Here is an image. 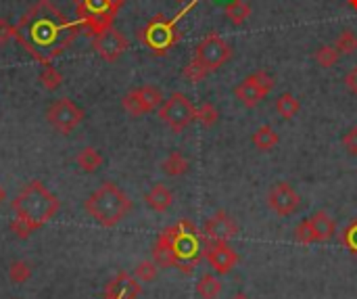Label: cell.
Here are the masks:
<instances>
[{"label":"cell","instance_id":"6da1fadb","mask_svg":"<svg viewBox=\"0 0 357 299\" xmlns=\"http://www.w3.org/2000/svg\"><path fill=\"white\" fill-rule=\"evenodd\" d=\"M79 21H69L52 0L33 2L15 25V40L40 65H50L79 34Z\"/></svg>","mask_w":357,"mask_h":299},{"label":"cell","instance_id":"7a4b0ae2","mask_svg":"<svg viewBox=\"0 0 357 299\" xmlns=\"http://www.w3.org/2000/svg\"><path fill=\"white\" fill-rule=\"evenodd\" d=\"M59 199L54 193H50L40 180H29L17 197L10 201V207L15 212V218H21L29 222L36 231L42 228L48 220H52L59 212Z\"/></svg>","mask_w":357,"mask_h":299},{"label":"cell","instance_id":"3957f363","mask_svg":"<svg viewBox=\"0 0 357 299\" xmlns=\"http://www.w3.org/2000/svg\"><path fill=\"white\" fill-rule=\"evenodd\" d=\"M86 212L96 224L113 228L132 212V201L115 182H102L86 199Z\"/></svg>","mask_w":357,"mask_h":299},{"label":"cell","instance_id":"277c9868","mask_svg":"<svg viewBox=\"0 0 357 299\" xmlns=\"http://www.w3.org/2000/svg\"><path fill=\"white\" fill-rule=\"evenodd\" d=\"M197 6V0H192L188 6H184L176 17H165V15H155L140 31H138V40L157 57H165L182 38L180 29H178V23L182 21V17L186 13H190V8Z\"/></svg>","mask_w":357,"mask_h":299},{"label":"cell","instance_id":"5b68a950","mask_svg":"<svg viewBox=\"0 0 357 299\" xmlns=\"http://www.w3.org/2000/svg\"><path fill=\"white\" fill-rule=\"evenodd\" d=\"M126 0H75V15L88 36H96L98 31L113 27V21L123 6Z\"/></svg>","mask_w":357,"mask_h":299},{"label":"cell","instance_id":"8992f818","mask_svg":"<svg viewBox=\"0 0 357 299\" xmlns=\"http://www.w3.org/2000/svg\"><path fill=\"white\" fill-rule=\"evenodd\" d=\"M159 117L161 122L176 134L184 132L197 117V107L192 105V101L182 94V92H174L167 101H163V105L159 107Z\"/></svg>","mask_w":357,"mask_h":299},{"label":"cell","instance_id":"52a82bcc","mask_svg":"<svg viewBox=\"0 0 357 299\" xmlns=\"http://www.w3.org/2000/svg\"><path fill=\"white\" fill-rule=\"evenodd\" d=\"M232 46L218 34V31H209L195 48V61L199 65H203L209 73L218 71L220 67H224L230 59H232Z\"/></svg>","mask_w":357,"mask_h":299},{"label":"cell","instance_id":"ba28073f","mask_svg":"<svg viewBox=\"0 0 357 299\" xmlns=\"http://www.w3.org/2000/svg\"><path fill=\"white\" fill-rule=\"evenodd\" d=\"M274 86H276L274 78L268 71H264V69L261 71H253L241 84L234 86V96H236V101H241L243 107L253 109L272 92Z\"/></svg>","mask_w":357,"mask_h":299},{"label":"cell","instance_id":"9c48e42d","mask_svg":"<svg viewBox=\"0 0 357 299\" xmlns=\"http://www.w3.org/2000/svg\"><path fill=\"white\" fill-rule=\"evenodd\" d=\"M337 235V224L326 212H316L295 228V239L303 245L326 243Z\"/></svg>","mask_w":357,"mask_h":299},{"label":"cell","instance_id":"30bf717a","mask_svg":"<svg viewBox=\"0 0 357 299\" xmlns=\"http://www.w3.org/2000/svg\"><path fill=\"white\" fill-rule=\"evenodd\" d=\"M86 113L82 107H77L71 99H59L46 109V122L59 132V134H69L73 132L82 122Z\"/></svg>","mask_w":357,"mask_h":299},{"label":"cell","instance_id":"8fae6325","mask_svg":"<svg viewBox=\"0 0 357 299\" xmlns=\"http://www.w3.org/2000/svg\"><path fill=\"white\" fill-rule=\"evenodd\" d=\"M121 105L132 117H140V115H146V113H151L163 105V92L157 86L144 84L140 88L130 90L121 99Z\"/></svg>","mask_w":357,"mask_h":299},{"label":"cell","instance_id":"7c38bea8","mask_svg":"<svg viewBox=\"0 0 357 299\" xmlns=\"http://www.w3.org/2000/svg\"><path fill=\"white\" fill-rule=\"evenodd\" d=\"M92 48H94V52L102 61L115 63V61H119L126 54V50H128V38L119 29L107 27V29L98 31L96 36H92Z\"/></svg>","mask_w":357,"mask_h":299},{"label":"cell","instance_id":"4fadbf2b","mask_svg":"<svg viewBox=\"0 0 357 299\" xmlns=\"http://www.w3.org/2000/svg\"><path fill=\"white\" fill-rule=\"evenodd\" d=\"M268 205L280 218H289L301 210V197L289 182H276L268 193Z\"/></svg>","mask_w":357,"mask_h":299},{"label":"cell","instance_id":"5bb4252c","mask_svg":"<svg viewBox=\"0 0 357 299\" xmlns=\"http://www.w3.org/2000/svg\"><path fill=\"white\" fill-rule=\"evenodd\" d=\"M205 258L215 275H230L238 264V254L228 245V241H209L205 247Z\"/></svg>","mask_w":357,"mask_h":299},{"label":"cell","instance_id":"9a60e30c","mask_svg":"<svg viewBox=\"0 0 357 299\" xmlns=\"http://www.w3.org/2000/svg\"><path fill=\"white\" fill-rule=\"evenodd\" d=\"M205 237L209 241H230L238 235V224L236 220L226 214V212H215L207 222H205Z\"/></svg>","mask_w":357,"mask_h":299},{"label":"cell","instance_id":"2e32d148","mask_svg":"<svg viewBox=\"0 0 357 299\" xmlns=\"http://www.w3.org/2000/svg\"><path fill=\"white\" fill-rule=\"evenodd\" d=\"M140 281L136 277H130L126 272L117 275L115 281H111L107 289V299H136L140 296Z\"/></svg>","mask_w":357,"mask_h":299},{"label":"cell","instance_id":"e0dca14e","mask_svg":"<svg viewBox=\"0 0 357 299\" xmlns=\"http://www.w3.org/2000/svg\"><path fill=\"white\" fill-rule=\"evenodd\" d=\"M144 201H146V205H149L153 212L163 214V212H167V210L172 207V203H174V193H172L165 184H155V187L146 193Z\"/></svg>","mask_w":357,"mask_h":299},{"label":"cell","instance_id":"ac0fdd59","mask_svg":"<svg viewBox=\"0 0 357 299\" xmlns=\"http://www.w3.org/2000/svg\"><path fill=\"white\" fill-rule=\"evenodd\" d=\"M161 170L165 176H172V178H178V176H184L188 170H190V163L186 159V155L182 151H172L163 163H161Z\"/></svg>","mask_w":357,"mask_h":299},{"label":"cell","instance_id":"d6986e66","mask_svg":"<svg viewBox=\"0 0 357 299\" xmlns=\"http://www.w3.org/2000/svg\"><path fill=\"white\" fill-rule=\"evenodd\" d=\"M153 260L157 262L159 268H169V266H178V256H176V249L174 245L165 239V237H159L157 245L153 247Z\"/></svg>","mask_w":357,"mask_h":299},{"label":"cell","instance_id":"ffe728a7","mask_svg":"<svg viewBox=\"0 0 357 299\" xmlns=\"http://www.w3.org/2000/svg\"><path fill=\"white\" fill-rule=\"evenodd\" d=\"M75 163L82 172L86 174H94L100 166H102V155L94 149V147H84L77 157H75Z\"/></svg>","mask_w":357,"mask_h":299},{"label":"cell","instance_id":"44dd1931","mask_svg":"<svg viewBox=\"0 0 357 299\" xmlns=\"http://www.w3.org/2000/svg\"><path fill=\"white\" fill-rule=\"evenodd\" d=\"M251 140H253V145H255L259 151H270V149H274V147L280 143V136L276 134V130H274L272 126L264 124V126H259V128L253 132Z\"/></svg>","mask_w":357,"mask_h":299},{"label":"cell","instance_id":"7402d4cb","mask_svg":"<svg viewBox=\"0 0 357 299\" xmlns=\"http://www.w3.org/2000/svg\"><path fill=\"white\" fill-rule=\"evenodd\" d=\"M224 13L232 25H243L251 17V4L247 0H232L226 4Z\"/></svg>","mask_w":357,"mask_h":299},{"label":"cell","instance_id":"603a6c76","mask_svg":"<svg viewBox=\"0 0 357 299\" xmlns=\"http://www.w3.org/2000/svg\"><path fill=\"white\" fill-rule=\"evenodd\" d=\"M222 291V283L215 275H203L197 283V296L201 299H218Z\"/></svg>","mask_w":357,"mask_h":299},{"label":"cell","instance_id":"cb8c5ba5","mask_svg":"<svg viewBox=\"0 0 357 299\" xmlns=\"http://www.w3.org/2000/svg\"><path fill=\"white\" fill-rule=\"evenodd\" d=\"M299 109H301V103H299V99H297L295 94H291V92H284V94H280V96L276 99V111H278L280 117H284V119H293V117L299 113Z\"/></svg>","mask_w":357,"mask_h":299},{"label":"cell","instance_id":"d4e9b609","mask_svg":"<svg viewBox=\"0 0 357 299\" xmlns=\"http://www.w3.org/2000/svg\"><path fill=\"white\" fill-rule=\"evenodd\" d=\"M40 84H42V88H44V90L52 92V90L61 88V84H63V75H61V71H59L56 67H52V65H44V67H42V71H40Z\"/></svg>","mask_w":357,"mask_h":299},{"label":"cell","instance_id":"484cf974","mask_svg":"<svg viewBox=\"0 0 357 299\" xmlns=\"http://www.w3.org/2000/svg\"><path fill=\"white\" fill-rule=\"evenodd\" d=\"M203 128H213L220 119V111L215 109L213 103H203L197 107V117H195Z\"/></svg>","mask_w":357,"mask_h":299},{"label":"cell","instance_id":"4316f807","mask_svg":"<svg viewBox=\"0 0 357 299\" xmlns=\"http://www.w3.org/2000/svg\"><path fill=\"white\" fill-rule=\"evenodd\" d=\"M339 57H341V52H339L335 46H328V44L320 46V48L316 50V54H314L316 63H318L320 67H324V69L335 67V65H337V61H339Z\"/></svg>","mask_w":357,"mask_h":299},{"label":"cell","instance_id":"83f0119b","mask_svg":"<svg viewBox=\"0 0 357 299\" xmlns=\"http://www.w3.org/2000/svg\"><path fill=\"white\" fill-rule=\"evenodd\" d=\"M8 279L15 285H25L31 279V266L27 262H23V260L13 262L10 268H8Z\"/></svg>","mask_w":357,"mask_h":299},{"label":"cell","instance_id":"f1b7e54d","mask_svg":"<svg viewBox=\"0 0 357 299\" xmlns=\"http://www.w3.org/2000/svg\"><path fill=\"white\" fill-rule=\"evenodd\" d=\"M335 48L341 52V54H354L357 50V34L354 29H343L339 36H337V42H335Z\"/></svg>","mask_w":357,"mask_h":299},{"label":"cell","instance_id":"f546056e","mask_svg":"<svg viewBox=\"0 0 357 299\" xmlns=\"http://www.w3.org/2000/svg\"><path fill=\"white\" fill-rule=\"evenodd\" d=\"M159 275V266L155 260H144L140 262L136 268H134V277L140 281V283H153Z\"/></svg>","mask_w":357,"mask_h":299},{"label":"cell","instance_id":"4dcf8cb0","mask_svg":"<svg viewBox=\"0 0 357 299\" xmlns=\"http://www.w3.org/2000/svg\"><path fill=\"white\" fill-rule=\"evenodd\" d=\"M182 75H184V78H186L188 82H195V84H197V82L205 80V78L209 75V71H207V69H205L203 65H199V63H197V61L192 59V61H190V63H188V65L184 67Z\"/></svg>","mask_w":357,"mask_h":299},{"label":"cell","instance_id":"1f68e13d","mask_svg":"<svg viewBox=\"0 0 357 299\" xmlns=\"http://www.w3.org/2000/svg\"><path fill=\"white\" fill-rule=\"evenodd\" d=\"M10 231L19 237V239H27L36 228L29 224V222H25V220H21V218H15L13 222H10Z\"/></svg>","mask_w":357,"mask_h":299},{"label":"cell","instance_id":"d6a6232c","mask_svg":"<svg viewBox=\"0 0 357 299\" xmlns=\"http://www.w3.org/2000/svg\"><path fill=\"white\" fill-rule=\"evenodd\" d=\"M341 145L345 147V151H347L349 155H357V126L349 128V130L343 134Z\"/></svg>","mask_w":357,"mask_h":299},{"label":"cell","instance_id":"836d02e7","mask_svg":"<svg viewBox=\"0 0 357 299\" xmlns=\"http://www.w3.org/2000/svg\"><path fill=\"white\" fill-rule=\"evenodd\" d=\"M343 243H345V245L357 256V220H354V222L345 228V233H343Z\"/></svg>","mask_w":357,"mask_h":299},{"label":"cell","instance_id":"e575fe53","mask_svg":"<svg viewBox=\"0 0 357 299\" xmlns=\"http://www.w3.org/2000/svg\"><path fill=\"white\" fill-rule=\"evenodd\" d=\"M13 38H15V25L8 19L0 17V46H4L6 42H10Z\"/></svg>","mask_w":357,"mask_h":299},{"label":"cell","instance_id":"d590c367","mask_svg":"<svg viewBox=\"0 0 357 299\" xmlns=\"http://www.w3.org/2000/svg\"><path fill=\"white\" fill-rule=\"evenodd\" d=\"M345 86L349 88V92H351V94H356L357 96V65L351 69V71H349V73H347V75H345Z\"/></svg>","mask_w":357,"mask_h":299},{"label":"cell","instance_id":"8d00e7d4","mask_svg":"<svg viewBox=\"0 0 357 299\" xmlns=\"http://www.w3.org/2000/svg\"><path fill=\"white\" fill-rule=\"evenodd\" d=\"M4 201H6V191H4V187L0 184V207L4 205Z\"/></svg>","mask_w":357,"mask_h":299},{"label":"cell","instance_id":"74e56055","mask_svg":"<svg viewBox=\"0 0 357 299\" xmlns=\"http://www.w3.org/2000/svg\"><path fill=\"white\" fill-rule=\"evenodd\" d=\"M230 299H249V298H247L245 293H236V296H232V298H230Z\"/></svg>","mask_w":357,"mask_h":299},{"label":"cell","instance_id":"f35d334b","mask_svg":"<svg viewBox=\"0 0 357 299\" xmlns=\"http://www.w3.org/2000/svg\"><path fill=\"white\" fill-rule=\"evenodd\" d=\"M347 2H349V6H351V8H356L357 10V0H347Z\"/></svg>","mask_w":357,"mask_h":299},{"label":"cell","instance_id":"ab89813d","mask_svg":"<svg viewBox=\"0 0 357 299\" xmlns=\"http://www.w3.org/2000/svg\"><path fill=\"white\" fill-rule=\"evenodd\" d=\"M176 2H184V0H176Z\"/></svg>","mask_w":357,"mask_h":299}]
</instances>
